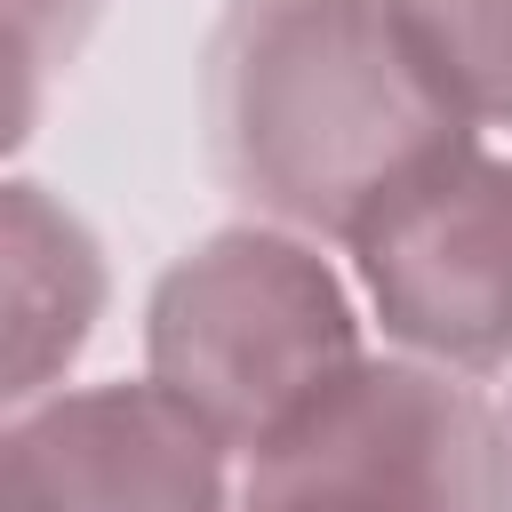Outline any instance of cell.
I'll list each match as a JSON object with an SVG mask.
<instances>
[{
  "mask_svg": "<svg viewBox=\"0 0 512 512\" xmlns=\"http://www.w3.org/2000/svg\"><path fill=\"white\" fill-rule=\"evenodd\" d=\"M200 120L224 192L344 248L384 200L480 144L392 0H232L200 64Z\"/></svg>",
  "mask_w": 512,
  "mask_h": 512,
  "instance_id": "cell-1",
  "label": "cell"
},
{
  "mask_svg": "<svg viewBox=\"0 0 512 512\" xmlns=\"http://www.w3.org/2000/svg\"><path fill=\"white\" fill-rule=\"evenodd\" d=\"M152 384L176 392L232 456L272 448L368 352L328 256L280 224H232L184 248L144 312Z\"/></svg>",
  "mask_w": 512,
  "mask_h": 512,
  "instance_id": "cell-2",
  "label": "cell"
},
{
  "mask_svg": "<svg viewBox=\"0 0 512 512\" xmlns=\"http://www.w3.org/2000/svg\"><path fill=\"white\" fill-rule=\"evenodd\" d=\"M240 512H512V424L448 368L360 360L248 456Z\"/></svg>",
  "mask_w": 512,
  "mask_h": 512,
  "instance_id": "cell-3",
  "label": "cell"
},
{
  "mask_svg": "<svg viewBox=\"0 0 512 512\" xmlns=\"http://www.w3.org/2000/svg\"><path fill=\"white\" fill-rule=\"evenodd\" d=\"M384 336L448 376L512 360V152H456L352 232Z\"/></svg>",
  "mask_w": 512,
  "mask_h": 512,
  "instance_id": "cell-4",
  "label": "cell"
},
{
  "mask_svg": "<svg viewBox=\"0 0 512 512\" xmlns=\"http://www.w3.org/2000/svg\"><path fill=\"white\" fill-rule=\"evenodd\" d=\"M224 440L152 376L80 384L8 416L0 504L8 512H232Z\"/></svg>",
  "mask_w": 512,
  "mask_h": 512,
  "instance_id": "cell-5",
  "label": "cell"
},
{
  "mask_svg": "<svg viewBox=\"0 0 512 512\" xmlns=\"http://www.w3.org/2000/svg\"><path fill=\"white\" fill-rule=\"evenodd\" d=\"M0 248H8V408H32L96 336L104 248L32 176H16L0 200Z\"/></svg>",
  "mask_w": 512,
  "mask_h": 512,
  "instance_id": "cell-6",
  "label": "cell"
},
{
  "mask_svg": "<svg viewBox=\"0 0 512 512\" xmlns=\"http://www.w3.org/2000/svg\"><path fill=\"white\" fill-rule=\"evenodd\" d=\"M480 128H512V0H392Z\"/></svg>",
  "mask_w": 512,
  "mask_h": 512,
  "instance_id": "cell-7",
  "label": "cell"
},
{
  "mask_svg": "<svg viewBox=\"0 0 512 512\" xmlns=\"http://www.w3.org/2000/svg\"><path fill=\"white\" fill-rule=\"evenodd\" d=\"M96 0H16V136L40 120V88L80 56Z\"/></svg>",
  "mask_w": 512,
  "mask_h": 512,
  "instance_id": "cell-8",
  "label": "cell"
},
{
  "mask_svg": "<svg viewBox=\"0 0 512 512\" xmlns=\"http://www.w3.org/2000/svg\"><path fill=\"white\" fill-rule=\"evenodd\" d=\"M504 424H512V408H504Z\"/></svg>",
  "mask_w": 512,
  "mask_h": 512,
  "instance_id": "cell-9",
  "label": "cell"
}]
</instances>
